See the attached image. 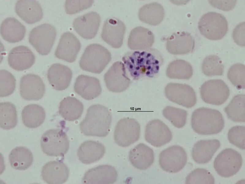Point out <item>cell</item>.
I'll use <instances>...</instances> for the list:
<instances>
[{
    "label": "cell",
    "instance_id": "obj_27",
    "mask_svg": "<svg viewBox=\"0 0 245 184\" xmlns=\"http://www.w3.org/2000/svg\"><path fill=\"white\" fill-rule=\"evenodd\" d=\"M129 159L134 167L140 170H145L154 162V152L147 145L140 143L130 150Z\"/></svg>",
    "mask_w": 245,
    "mask_h": 184
},
{
    "label": "cell",
    "instance_id": "obj_16",
    "mask_svg": "<svg viewBox=\"0 0 245 184\" xmlns=\"http://www.w3.org/2000/svg\"><path fill=\"white\" fill-rule=\"evenodd\" d=\"M45 92L44 84L41 78L34 74L24 75L21 79L20 94L27 101H38L43 96Z\"/></svg>",
    "mask_w": 245,
    "mask_h": 184
},
{
    "label": "cell",
    "instance_id": "obj_19",
    "mask_svg": "<svg viewBox=\"0 0 245 184\" xmlns=\"http://www.w3.org/2000/svg\"><path fill=\"white\" fill-rule=\"evenodd\" d=\"M166 48L170 54L184 55L192 52L195 41L191 34L187 32H177L166 39Z\"/></svg>",
    "mask_w": 245,
    "mask_h": 184
},
{
    "label": "cell",
    "instance_id": "obj_9",
    "mask_svg": "<svg viewBox=\"0 0 245 184\" xmlns=\"http://www.w3.org/2000/svg\"><path fill=\"white\" fill-rule=\"evenodd\" d=\"M141 128L135 119L125 118L117 122L114 132V139L119 146L128 147L139 139Z\"/></svg>",
    "mask_w": 245,
    "mask_h": 184
},
{
    "label": "cell",
    "instance_id": "obj_37",
    "mask_svg": "<svg viewBox=\"0 0 245 184\" xmlns=\"http://www.w3.org/2000/svg\"><path fill=\"white\" fill-rule=\"evenodd\" d=\"M0 126L5 130L14 128L17 123V111L15 106L10 102L0 103Z\"/></svg>",
    "mask_w": 245,
    "mask_h": 184
},
{
    "label": "cell",
    "instance_id": "obj_29",
    "mask_svg": "<svg viewBox=\"0 0 245 184\" xmlns=\"http://www.w3.org/2000/svg\"><path fill=\"white\" fill-rule=\"evenodd\" d=\"M104 145L98 142L85 141L80 145L77 151L79 160L83 163L90 164L97 161L104 156L105 152Z\"/></svg>",
    "mask_w": 245,
    "mask_h": 184
},
{
    "label": "cell",
    "instance_id": "obj_44",
    "mask_svg": "<svg viewBox=\"0 0 245 184\" xmlns=\"http://www.w3.org/2000/svg\"><path fill=\"white\" fill-rule=\"evenodd\" d=\"M93 3V0L66 1L65 8L66 13L73 14L90 7Z\"/></svg>",
    "mask_w": 245,
    "mask_h": 184
},
{
    "label": "cell",
    "instance_id": "obj_41",
    "mask_svg": "<svg viewBox=\"0 0 245 184\" xmlns=\"http://www.w3.org/2000/svg\"><path fill=\"white\" fill-rule=\"evenodd\" d=\"M215 180L210 173L205 169L197 168L188 174L186 178L187 184H214Z\"/></svg>",
    "mask_w": 245,
    "mask_h": 184
},
{
    "label": "cell",
    "instance_id": "obj_23",
    "mask_svg": "<svg viewBox=\"0 0 245 184\" xmlns=\"http://www.w3.org/2000/svg\"><path fill=\"white\" fill-rule=\"evenodd\" d=\"M75 92L84 99L91 100L98 96L102 89L99 79L94 77L80 75L76 78L74 86Z\"/></svg>",
    "mask_w": 245,
    "mask_h": 184
},
{
    "label": "cell",
    "instance_id": "obj_5",
    "mask_svg": "<svg viewBox=\"0 0 245 184\" xmlns=\"http://www.w3.org/2000/svg\"><path fill=\"white\" fill-rule=\"evenodd\" d=\"M198 28L200 33L206 38L212 40H219L227 34L228 22L223 15L211 12L203 15L199 19Z\"/></svg>",
    "mask_w": 245,
    "mask_h": 184
},
{
    "label": "cell",
    "instance_id": "obj_12",
    "mask_svg": "<svg viewBox=\"0 0 245 184\" xmlns=\"http://www.w3.org/2000/svg\"><path fill=\"white\" fill-rule=\"evenodd\" d=\"M166 97L170 101L187 108H191L196 104V93L190 86L186 84L169 83L164 90Z\"/></svg>",
    "mask_w": 245,
    "mask_h": 184
},
{
    "label": "cell",
    "instance_id": "obj_32",
    "mask_svg": "<svg viewBox=\"0 0 245 184\" xmlns=\"http://www.w3.org/2000/svg\"><path fill=\"white\" fill-rule=\"evenodd\" d=\"M83 109V105L81 101L75 98L68 96L60 103L59 113L65 120L74 121L81 117Z\"/></svg>",
    "mask_w": 245,
    "mask_h": 184
},
{
    "label": "cell",
    "instance_id": "obj_31",
    "mask_svg": "<svg viewBox=\"0 0 245 184\" xmlns=\"http://www.w3.org/2000/svg\"><path fill=\"white\" fill-rule=\"evenodd\" d=\"M164 15L163 6L157 2L144 5L138 12V17L141 21L153 26L160 24L163 20Z\"/></svg>",
    "mask_w": 245,
    "mask_h": 184
},
{
    "label": "cell",
    "instance_id": "obj_40",
    "mask_svg": "<svg viewBox=\"0 0 245 184\" xmlns=\"http://www.w3.org/2000/svg\"><path fill=\"white\" fill-rule=\"evenodd\" d=\"M245 65L240 63L232 65L227 73V77L229 80L239 89H245Z\"/></svg>",
    "mask_w": 245,
    "mask_h": 184
},
{
    "label": "cell",
    "instance_id": "obj_7",
    "mask_svg": "<svg viewBox=\"0 0 245 184\" xmlns=\"http://www.w3.org/2000/svg\"><path fill=\"white\" fill-rule=\"evenodd\" d=\"M56 35V29L53 26L44 23L31 31L28 41L40 54L46 55L51 52Z\"/></svg>",
    "mask_w": 245,
    "mask_h": 184
},
{
    "label": "cell",
    "instance_id": "obj_11",
    "mask_svg": "<svg viewBox=\"0 0 245 184\" xmlns=\"http://www.w3.org/2000/svg\"><path fill=\"white\" fill-rule=\"evenodd\" d=\"M187 156L184 149L175 145L162 151L160 153L159 164L164 171L171 173H177L185 166Z\"/></svg>",
    "mask_w": 245,
    "mask_h": 184
},
{
    "label": "cell",
    "instance_id": "obj_24",
    "mask_svg": "<svg viewBox=\"0 0 245 184\" xmlns=\"http://www.w3.org/2000/svg\"><path fill=\"white\" fill-rule=\"evenodd\" d=\"M47 77L53 88L57 90H65L69 86L72 76L71 70L59 63L52 65L48 69Z\"/></svg>",
    "mask_w": 245,
    "mask_h": 184
},
{
    "label": "cell",
    "instance_id": "obj_15",
    "mask_svg": "<svg viewBox=\"0 0 245 184\" xmlns=\"http://www.w3.org/2000/svg\"><path fill=\"white\" fill-rule=\"evenodd\" d=\"M126 26L121 20L115 17L107 18L102 28V39L112 48H118L122 46Z\"/></svg>",
    "mask_w": 245,
    "mask_h": 184
},
{
    "label": "cell",
    "instance_id": "obj_17",
    "mask_svg": "<svg viewBox=\"0 0 245 184\" xmlns=\"http://www.w3.org/2000/svg\"><path fill=\"white\" fill-rule=\"evenodd\" d=\"M81 48L78 39L72 33L66 32L61 36L55 55L58 58L69 63L74 62Z\"/></svg>",
    "mask_w": 245,
    "mask_h": 184
},
{
    "label": "cell",
    "instance_id": "obj_8",
    "mask_svg": "<svg viewBox=\"0 0 245 184\" xmlns=\"http://www.w3.org/2000/svg\"><path fill=\"white\" fill-rule=\"evenodd\" d=\"M243 160L241 155L232 148L222 151L215 158L214 167L218 174L228 178L236 174L242 167Z\"/></svg>",
    "mask_w": 245,
    "mask_h": 184
},
{
    "label": "cell",
    "instance_id": "obj_28",
    "mask_svg": "<svg viewBox=\"0 0 245 184\" xmlns=\"http://www.w3.org/2000/svg\"><path fill=\"white\" fill-rule=\"evenodd\" d=\"M221 144L217 139L201 140L194 145L192 151L194 160L199 164L209 162L220 148Z\"/></svg>",
    "mask_w": 245,
    "mask_h": 184
},
{
    "label": "cell",
    "instance_id": "obj_33",
    "mask_svg": "<svg viewBox=\"0 0 245 184\" xmlns=\"http://www.w3.org/2000/svg\"><path fill=\"white\" fill-rule=\"evenodd\" d=\"M45 117L43 108L35 104L25 106L21 112L22 120L24 125L31 128H36L40 126L43 123Z\"/></svg>",
    "mask_w": 245,
    "mask_h": 184
},
{
    "label": "cell",
    "instance_id": "obj_6",
    "mask_svg": "<svg viewBox=\"0 0 245 184\" xmlns=\"http://www.w3.org/2000/svg\"><path fill=\"white\" fill-rule=\"evenodd\" d=\"M40 144L43 152L50 156H63L69 148V141L63 130L51 129L42 135Z\"/></svg>",
    "mask_w": 245,
    "mask_h": 184
},
{
    "label": "cell",
    "instance_id": "obj_20",
    "mask_svg": "<svg viewBox=\"0 0 245 184\" xmlns=\"http://www.w3.org/2000/svg\"><path fill=\"white\" fill-rule=\"evenodd\" d=\"M115 168L110 165H102L91 169L85 174L82 182L86 184H111L118 178Z\"/></svg>",
    "mask_w": 245,
    "mask_h": 184
},
{
    "label": "cell",
    "instance_id": "obj_46",
    "mask_svg": "<svg viewBox=\"0 0 245 184\" xmlns=\"http://www.w3.org/2000/svg\"><path fill=\"white\" fill-rule=\"evenodd\" d=\"M209 4L213 6L224 11H229L235 6L236 0H209Z\"/></svg>",
    "mask_w": 245,
    "mask_h": 184
},
{
    "label": "cell",
    "instance_id": "obj_30",
    "mask_svg": "<svg viewBox=\"0 0 245 184\" xmlns=\"http://www.w3.org/2000/svg\"><path fill=\"white\" fill-rule=\"evenodd\" d=\"M24 26L13 17H9L2 22L0 27L1 35L4 40L11 43L22 40L26 33Z\"/></svg>",
    "mask_w": 245,
    "mask_h": 184
},
{
    "label": "cell",
    "instance_id": "obj_14",
    "mask_svg": "<svg viewBox=\"0 0 245 184\" xmlns=\"http://www.w3.org/2000/svg\"><path fill=\"white\" fill-rule=\"evenodd\" d=\"M172 137V133L169 128L160 120H152L146 126L145 139L154 147H160L168 143Z\"/></svg>",
    "mask_w": 245,
    "mask_h": 184
},
{
    "label": "cell",
    "instance_id": "obj_3",
    "mask_svg": "<svg viewBox=\"0 0 245 184\" xmlns=\"http://www.w3.org/2000/svg\"><path fill=\"white\" fill-rule=\"evenodd\" d=\"M191 125L194 131L198 134L212 135L222 131L224 121L222 114L218 110L201 107L193 112Z\"/></svg>",
    "mask_w": 245,
    "mask_h": 184
},
{
    "label": "cell",
    "instance_id": "obj_22",
    "mask_svg": "<svg viewBox=\"0 0 245 184\" xmlns=\"http://www.w3.org/2000/svg\"><path fill=\"white\" fill-rule=\"evenodd\" d=\"M8 60L9 65L13 69L17 71H22L32 66L35 63V57L28 48L20 45L10 50Z\"/></svg>",
    "mask_w": 245,
    "mask_h": 184
},
{
    "label": "cell",
    "instance_id": "obj_43",
    "mask_svg": "<svg viewBox=\"0 0 245 184\" xmlns=\"http://www.w3.org/2000/svg\"><path fill=\"white\" fill-rule=\"evenodd\" d=\"M245 127L243 126H236L228 131V137L232 144L242 150H245Z\"/></svg>",
    "mask_w": 245,
    "mask_h": 184
},
{
    "label": "cell",
    "instance_id": "obj_1",
    "mask_svg": "<svg viewBox=\"0 0 245 184\" xmlns=\"http://www.w3.org/2000/svg\"><path fill=\"white\" fill-rule=\"evenodd\" d=\"M122 60L135 80L155 77L164 62L160 52L153 48L129 51L123 57Z\"/></svg>",
    "mask_w": 245,
    "mask_h": 184
},
{
    "label": "cell",
    "instance_id": "obj_36",
    "mask_svg": "<svg viewBox=\"0 0 245 184\" xmlns=\"http://www.w3.org/2000/svg\"><path fill=\"white\" fill-rule=\"evenodd\" d=\"M245 95L235 96L224 109L228 118L236 122H244Z\"/></svg>",
    "mask_w": 245,
    "mask_h": 184
},
{
    "label": "cell",
    "instance_id": "obj_13",
    "mask_svg": "<svg viewBox=\"0 0 245 184\" xmlns=\"http://www.w3.org/2000/svg\"><path fill=\"white\" fill-rule=\"evenodd\" d=\"M104 78L107 88L114 92H123L131 83L126 75L125 65L121 61L113 63L105 74Z\"/></svg>",
    "mask_w": 245,
    "mask_h": 184
},
{
    "label": "cell",
    "instance_id": "obj_18",
    "mask_svg": "<svg viewBox=\"0 0 245 184\" xmlns=\"http://www.w3.org/2000/svg\"><path fill=\"white\" fill-rule=\"evenodd\" d=\"M101 21L100 16L92 11L78 17L74 21L73 26L81 37L86 39L94 38L98 30Z\"/></svg>",
    "mask_w": 245,
    "mask_h": 184
},
{
    "label": "cell",
    "instance_id": "obj_45",
    "mask_svg": "<svg viewBox=\"0 0 245 184\" xmlns=\"http://www.w3.org/2000/svg\"><path fill=\"white\" fill-rule=\"evenodd\" d=\"M232 37L234 42L238 45L245 46V22L237 25L232 32Z\"/></svg>",
    "mask_w": 245,
    "mask_h": 184
},
{
    "label": "cell",
    "instance_id": "obj_4",
    "mask_svg": "<svg viewBox=\"0 0 245 184\" xmlns=\"http://www.w3.org/2000/svg\"><path fill=\"white\" fill-rule=\"evenodd\" d=\"M110 52L105 47L93 44L85 49L79 62V66L83 70L100 74L111 60Z\"/></svg>",
    "mask_w": 245,
    "mask_h": 184
},
{
    "label": "cell",
    "instance_id": "obj_2",
    "mask_svg": "<svg viewBox=\"0 0 245 184\" xmlns=\"http://www.w3.org/2000/svg\"><path fill=\"white\" fill-rule=\"evenodd\" d=\"M112 121L111 112L100 104L91 106L80 124L81 132L87 136L104 137L108 134Z\"/></svg>",
    "mask_w": 245,
    "mask_h": 184
},
{
    "label": "cell",
    "instance_id": "obj_10",
    "mask_svg": "<svg viewBox=\"0 0 245 184\" xmlns=\"http://www.w3.org/2000/svg\"><path fill=\"white\" fill-rule=\"evenodd\" d=\"M229 89L222 80L211 79L205 82L201 86V96L205 102L215 105L224 104L230 95Z\"/></svg>",
    "mask_w": 245,
    "mask_h": 184
},
{
    "label": "cell",
    "instance_id": "obj_21",
    "mask_svg": "<svg viewBox=\"0 0 245 184\" xmlns=\"http://www.w3.org/2000/svg\"><path fill=\"white\" fill-rule=\"evenodd\" d=\"M69 174L68 167L63 162L53 161L43 166L41 175L43 180L47 184H62L66 182Z\"/></svg>",
    "mask_w": 245,
    "mask_h": 184
},
{
    "label": "cell",
    "instance_id": "obj_42",
    "mask_svg": "<svg viewBox=\"0 0 245 184\" xmlns=\"http://www.w3.org/2000/svg\"><path fill=\"white\" fill-rule=\"evenodd\" d=\"M16 81L13 75L5 70L0 71V97H3L11 94L14 91Z\"/></svg>",
    "mask_w": 245,
    "mask_h": 184
},
{
    "label": "cell",
    "instance_id": "obj_25",
    "mask_svg": "<svg viewBox=\"0 0 245 184\" xmlns=\"http://www.w3.org/2000/svg\"><path fill=\"white\" fill-rule=\"evenodd\" d=\"M15 10L17 15L28 24L35 23L43 17L41 6L36 0H18L15 4Z\"/></svg>",
    "mask_w": 245,
    "mask_h": 184
},
{
    "label": "cell",
    "instance_id": "obj_35",
    "mask_svg": "<svg viewBox=\"0 0 245 184\" xmlns=\"http://www.w3.org/2000/svg\"><path fill=\"white\" fill-rule=\"evenodd\" d=\"M193 69L187 61L181 59L173 60L167 67L166 75L172 79H189L192 76Z\"/></svg>",
    "mask_w": 245,
    "mask_h": 184
},
{
    "label": "cell",
    "instance_id": "obj_26",
    "mask_svg": "<svg viewBox=\"0 0 245 184\" xmlns=\"http://www.w3.org/2000/svg\"><path fill=\"white\" fill-rule=\"evenodd\" d=\"M154 41V36L149 29L141 26L137 27L131 31L127 45L133 51H140L150 48Z\"/></svg>",
    "mask_w": 245,
    "mask_h": 184
},
{
    "label": "cell",
    "instance_id": "obj_38",
    "mask_svg": "<svg viewBox=\"0 0 245 184\" xmlns=\"http://www.w3.org/2000/svg\"><path fill=\"white\" fill-rule=\"evenodd\" d=\"M202 70V73L207 76L221 75L223 74L224 66L218 56L210 55L204 59Z\"/></svg>",
    "mask_w": 245,
    "mask_h": 184
},
{
    "label": "cell",
    "instance_id": "obj_39",
    "mask_svg": "<svg viewBox=\"0 0 245 184\" xmlns=\"http://www.w3.org/2000/svg\"><path fill=\"white\" fill-rule=\"evenodd\" d=\"M162 114L175 127H183L186 123L187 112L184 109L167 106L162 111Z\"/></svg>",
    "mask_w": 245,
    "mask_h": 184
},
{
    "label": "cell",
    "instance_id": "obj_34",
    "mask_svg": "<svg viewBox=\"0 0 245 184\" xmlns=\"http://www.w3.org/2000/svg\"><path fill=\"white\" fill-rule=\"evenodd\" d=\"M9 163L14 169L24 171L28 169L33 162V155L27 148L17 147L10 151L9 156Z\"/></svg>",
    "mask_w": 245,
    "mask_h": 184
}]
</instances>
